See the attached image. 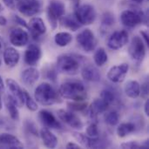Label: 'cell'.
<instances>
[{
	"label": "cell",
	"instance_id": "46",
	"mask_svg": "<svg viewBox=\"0 0 149 149\" xmlns=\"http://www.w3.org/2000/svg\"><path fill=\"white\" fill-rule=\"evenodd\" d=\"M4 90V85H3V81L2 77L0 76V91H3Z\"/></svg>",
	"mask_w": 149,
	"mask_h": 149
},
{
	"label": "cell",
	"instance_id": "30",
	"mask_svg": "<svg viewBox=\"0 0 149 149\" xmlns=\"http://www.w3.org/2000/svg\"><path fill=\"white\" fill-rule=\"evenodd\" d=\"M115 23L114 16L111 12H105L102 15L101 18V27L104 29H107L113 26Z\"/></svg>",
	"mask_w": 149,
	"mask_h": 149
},
{
	"label": "cell",
	"instance_id": "52",
	"mask_svg": "<svg viewBox=\"0 0 149 149\" xmlns=\"http://www.w3.org/2000/svg\"><path fill=\"white\" fill-rule=\"evenodd\" d=\"M16 1H17V2L18 3V2H20V1H22V0H16Z\"/></svg>",
	"mask_w": 149,
	"mask_h": 149
},
{
	"label": "cell",
	"instance_id": "5",
	"mask_svg": "<svg viewBox=\"0 0 149 149\" xmlns=\"http://www.w3.org/2000/svg\"><path fill=\"white\" fill-rule=\"evenodd\" d=\"M128 53L131 58L138 65L142 63L146 56V46L141 37L135 36L132 38L128 48Z\"/></svg>",
	"mask_w": 149,
	"mask_h": 149
},
{
	"label": "cell",
	"instance_id": "38",
	"mask_svg": "<svg viewBox=\"0 0 149 149\" xmlns=\"http://www.w3.org/2000/svg\"><path fill=\"white\" fill-rule=\"evenodd\" d=\"M142 98L144 99H148V81H146L143 85H141V94Z\"/></svg>",
	"mask_w": 149,
	"mask_h": 149
},
{
	"label": "cell",
	"instance_id": "15",
	"mask_svg": "<svg viewBox=\"0 0 149 149\" xmlns=\"http://www.w3.org/2000/svg\"><path fill=\"white\" fill-rule=\"evenodd\" d=\"M29 41L28 33L22 28H14L10 32V42L17 47H23L26 45Z\"/></svg>",
	"mask_w": 149,
	"mask_h": 149
},
{
	"label": "cell",
	"instance_id": "48",
	"mask_svg": "<svg viewBox=\"0 0 149 149\" xmlns=\"http://www.w3.org/2000/svg\"><path fill=\"white\" fill-rule=\"evenodd\" d=\"M3 48V41L2 39V38L0 37V51Z\"/></svg>",
	"mask_w": 149,
	"mask_h": 149
},
{
	"label": "cell",
	"instance_id": "18",
	"mask_svg": "<svg viewBox=\"0 0 149 149\" xmlns=\"http://www.w3.org/2000/svg\"><path fill=\"white\" fill-rule=\"evenodd\" d=\"M0 148L10 149L24 148V145L14 135L9 134H0Z\"/></svg>",
	"mask_w": 149,
	"mask_h": 149
},
{
	"label": "cell",
	"instance_id": "1",
	"mask_svg": "<svg viewBox=\"0 0 149 149\" xmlns=\"http://www.w3.org/2000/svg\"><path fill=\"white\" fill-rule=\"evenodd\" d=\"M58 94L63 99L73 101H84L87 97L85 86L78 80H69L62 83L58 89Z\"/></svg>",
	"mask_w": 149,
	"mask_h": 149
},
{
	"label": "cell",
	"instance_id": "42",
	"mask_svg": "<svg viewBox=\"0 0 149 149\" xmlns=\"http://www.w3.org/2000/svg\"><path fill=\"white\" fill-rule=\"evenodd\" d=\"M66 148L67 149H80L81 147L78 144H75V143H72V142H69L67 145H66Z\"/></svg>",
	"mask_w": 149,
	"mask_h": 149
},
{
	"label": "cell",
	"instance_id": "27",
	"mask_svg": "<svg viewBox=\"0 0 149 149\" xmlns=\"http://www.w3.org/2000/svg\"><path fill=\"white\" fill-rule=\"evenodd\" d=\"M72 40V36L71 33L66 32V31H62L58 32L55 35L54 37V41L57 45L60 47H65L68 45Z\"/></svg>",
	"mask_w": 149,
	"mask_h": 149
},
{
	"label": "cell",
	"instance_id": "14",
	"mask_svg": "<svg viewBox=\"0 0 149 149\" xmlns=\"http://www.w3.org/2000/svg\"><path fill=\"white\" fill-rule=\"evenodd\" d=\"M42 56V52L38 45L31 44L28 46L24 52V63L30 66L36 65L40 60Z\"/></svg>",
	"mask_w": 149,
	"mask_h": 149
},
{
	"label": "cell",
	"instance_id": "34",
	"mask_svg": "<svg viewBox=\"0 0 149 149\" xmlns=\"http://www.w3.org/2000/svg\"><path fill=\"white\" fill-rule=\"evenodd\" d=\"M86 135L90 138H99L100 132L97 122H92L86 128Z\"/></svg>",
	"mask_w": 149,
	"mask_h": 149
},
{
	"label": "cell",
	"instance_id": "4",
	"mask_svg": "<svg viewBox=\"0 0 149 149\" xmlns=\"http://www.w3.org/2000/svg\"><path fill=\"white\" fill-rule=\"evenodd\" d=\"M74 16L81 25H89L96 20L97 13L91 4H82L75 8Z\"/></svg>",
	"mask_w": 149,
	"mask_h": 149
},
{
	"label": "cell",
	"instance_id": "10",
	"mask_svg": "<svg viewBox=\"0 0 149 149\" xmlns=\"http://www.w3.org/2000/svg\"><path fill=\"white\" fill-rule=\"evenodd\" d=\"M17 10L26 17L35 16L40 12L41 3L38 0H22L17 3Z\"/></svg>",
	"mask_w": 149,
	"mask_h": 149
},
{
	"label": "cell",
	"instance_id": "50",
	"mask_svg": "<svg viewBox=\"0 0 149 149\" xmlns=\"http://www.w3.org/2000/svg\"><path fill=\"white\" fill-rule=\"evenodd\" d=\"M3 7L2 3H0V12H1V11H3Z\"/></svg>",
	"mask_w": 149,
	"mask_h": 149
},
{
	"label": "cell",
	"instance_id": "32",
	"mask_svg": "<svg viewBox=\"0 0 149 149\" xmlns=\"http://www.w3.org/2000/svg\"><path fill=\"white\" fill-rule=\"evenodd\" d=\"M120 116L117 112H110L105 115V121L107 125L111 127H114L119 123Z\"/></svg>",
	"mask_w": 149,
	"mask_h": 149
},
{
	"label": "cell",
	"instance_id": "16",
	"mask_svg": "<svg viewBox=\"0 0 149 149\" xmlns=\"http://www.w3.org/2000/svg\"><path fill=\"white\" fill-rule=\"evenodd\" d=\"M27 28L30 30L31 36L33 37L34 39L38 38L42 35H44L46 32V25L44 23L43 19L38 17H32L29 23Z\"/></svg>",
	"mask_w": 149,
	"mask_h": 149
},
{
	"label": "cell",
	"instance_id": "43",
	"mask_svg": "<svg viewBox=\"0 0 149 149\" xmlns=\"http://www.w3.org/2000/svg\"><path fill=\"white\" fill-rule=\"evenodd\" d=\"M47 78L49 79H52L53 81H55V79H56V73L54 71H49L48 72V74H47Z\"/></svg>",
	"mask_w": 149,
	"mask_h": 149
},
{
	"label": "cell",
	"instance_id": "8",
	"mask_svg": "<svg viewBox=\"0 0 149 149\" xmlns=\"http://www.w3.org/2000/svg\"><path fill=\"white\" fill-rule=\"evenodd\" d=\"M77 42L80 45V47L86 52H91L94 51L97 45V39L93 34V32L90 29H85L80 31L77 38Z\"/></svg>",
	"mask_w": 149,
	"mask_h": 149
},
{
	"label": "cell",
	"instance_id": "44",
	"mask_svg": "<svg viewBox=\"0 0 149 149\" xmlns=\"http://www.w3.org/2000/svg\"><path fill=\"white\" fill-rule=\"evenodd\" d=\"M144 111H145V114L147 116H149V100L148 99L144 104Z\"/></svg>",
	"mask_w": 149,
	"mask_h": 149
},
{
	"label": "cell",
	"instance_id": "49",
	"mask_svg": "<svg viewBox=\"0 0 149 149\" xmlns=\"http://www.w3.org/2000/svg\"><path fill=\"white\" fill-rule=\"evenodd\" d=\"M133 2H134V3H142V2H144L145 0H132Z\"/></svg>",
	"mask_w": 149,
	"mask_h": 149
},
{
	"label": "cell",
	"instance_id": "9",
	"mask_svg": "<svg viewBox=\"0 0 149 149\" xmlns=\"http://www.w3.org/2000/svg\"><path fill=\"white\" fill-rule=\"evenodd\" d=\"M128 32L125 30L116 31L111 34L107 40V46L111 50H119L128 43Z\"/></svg>",
	"mask_w": 149,
	"mask_h": 149
},
{
	"label": "cell",
	"instance_id": "3",
	"mask_svg": "<svg viewBox=\"0 0 149 149\" xmlns=\"http://www.w3.org/2000/svg\"><path fill=\"white\" fill-rule=\"evenodd\" d=\"M56 65L58 72L67 75L77 74L80 68L79 60L77 58L68 54H63L58 56Z\"/></svg>",
	"mask_w": 149,
	"mask_h": 149
},
{
	"label": "cell",
	"instance_id": "26",
	"mask_svg": "<svg viewBox=\"0 0 149 149\" xmlns=\"http://www.w3.org/2000/svg\"><path fill=\"white\" fill-rule=\"evenodd\" d=\"M60 24L63 27L69 29L72 31H76L81 27V24L79 23V21L75 17V16H72V15L61 17Z\"/></svg>",
	"mask_w": 149,
	"mask_h": 149
},
{
	"label": "cell",
	"instance_id": "39",
	"mask_svg": "<svg viewBox=\"0 0 149 149\" xmlns=\"http://www.w3.org/2000/svg\"><path fill=\"white\" fill-rule=\"evenodd\" d=\"M13 20H14L17 24H18L19 25H21V26H23V27H24V28H27V26H28L27 23H26L21 17H19V16H17V15H14V16H13Z\"/></svg>",
	"mask_w": 149,
	"mask_h": 149
},
{
	"label": "cell",
	"instance_id": "53",
	"mask_svg": "<svg viewBox=\"0 0 149 149\" xmlns=\"http://www.w3.org/2000/svg\"><path fill=\"white\" fill-rule=\"evenodd\" d=\"M0 65H1V59H0Z\"/></svg>",
	"mask_w": 149,
	"mask_h": 149
},
{
	"label": "cell",
	"instance_id": "12",
	"mask_svg": "<svg viewBox=\"0 0 149 149\" xmlns=\"http://www.w3.org/2000/svg\"><path fill=\"white\" fill-rule=\"evenodd\" d=\"M57 114H58V117L59 118V120H61L64 123L68 125L70 127L77 129V130H80L83 128V126H84L83 122L72 112L59 109V110H58Z\"/></svg>",
	"mask_w": 149,
	"mask_h": 149
},
{
	"label": "cell",
	"instance_id": "24",
	"mask_svg": "<svg viewBox=\"0 0 149 149\" xmlns=\"http://www.w3.org/2000/svg\"><path fill=\"white\" fill-rule=\"evenodd\" d=\"M5 106L10 113V118L13 120H19V112H18V105L16 100L12 97V95H8L5 99Z\"/></svg>",
	"mask_w": 149,
	"mask_h": 149
},
{
	"label": "cell",
	"instance_id": "7",
	"mask_svg": "<svg viewBox=\"0 0 149 149\" xmlns=\"http://www.w3.org/2000/svg\"><path fill=\"white\" fill-rule=\"evenodd\" d=\"M147 16L142 12V10H125L121 12L120 16V22L123 25L127 27H135L141 24L144 21V18Z\"/></svg>",
	"mask_w": 149,
	"mask_h": 149
},
{
	"label": "cell",
	"instance_id": "20",
	"mask_svg": "<svg viewBox=\"0 0 149 149\" xmlns=\"http://www.w3.org/2000/svg\"><path fill=\"white\" fill-rule=\"evenodd\" d=\"M3 61L4 64L9 66V67H14L17 65L19 58H20V55L19 52L13 47H7L4 51H3Z\"/></svg>",
	"mask_w": 149,
	"mask_h": 149
},
{
	"label": "cell",
	"instance_id": "47",
	"mask_svg": "<svg viewBox=\"0 0 149 149\" xmlns=\"http://www.w3.org/2000/svg\"><path fill=\"white\" fill-rule=\"evenodd\" d=\"M72 3H73V4H74L75 8L78 7V6L79 5V0H72Z\"/></svg>",
	"mask_w": 149,
	"mask_h": 149
},
{
	"label": "cell",
	"instance_id": "19",
	"mask_svg": "<svg viewBox=\"0 0 149 149\" xmlns=\"http://www.w3.org/2000/svg\"><path fill=\"white\" fill-rule=\"evenodd\" d=\"M40 73L38 69L30 67L28 69H25L21 75V80L22 82L27 86H32L39 79Z\"/></svg>",
	"mask_w": 149,
	"mask_h": 149
},
{
	"label": "cell",
	"instance_id": "25",
	"mask_svg": "<svg viewBox=\"0 0 149 149\" xmlns=\"http://www.w3.org/2000/svg\"><path fill=\"white\" fill-rule=\"evenodd\" d=\"M125 93L130 99H137L141 94V85L136 80H129L125 86Z\"/></svg>",
	"mask_w": 149,
	"mask_h": 149
},
{
	"label": "cell",
	"instance_id": "17",
	"mask_svg": "<svg viewBox=\"0 0 149 149\" xmlns=\"http://www.w3.org/2000/svg\"><path fill=\"white\" fill-rule=\"evenodd\" d=\"M6 86H8L9 90L11 93L12 97L16 100L19 107H22L24 104V90L19 86V85L12 79H6Z\"/></svg>",
	"mask_w": 149,
	"mask_h": 149
},
{
	"label": "cell",
	"instance_id": "11",
	"mask_svg": "<svg viewBox=\"0 0 149 149\" xmlns=\"http://www.w3.org/2000/svg\"><path fill=\"white\" fill-rule=\"evenodd\" d=\"M129 70V65L123 63L110 68L107 72V79L113 83H120L124 81Z\"/></svg>",
	"mask_w": 149,
	"mask_h": 149
},
{
	"label": "cell",
	"instance_id": "28",
	"mask_svg": "<svg viewBox=\"0 0 149 149\" xmlns=\"http://www.w3.org/2000/svg\"><path fill=\"white\" fill-rule=\"evenodd\" d=\"M135 131V125L132 122H127V123H121L117 127V135L120 138H124L129 134H132Z\"/></svg>",
	"mask_w": 149,
	"mask_h": 149
},
{
	"label": "cell",
	"instance_id": "31",
	"mask_svg": "<svg viewBox=\"0 0 149 149\" xmlns=\"http://www.w3.org/2000/svg\"><path fill=\"white\" fill-rule=\"evenodd\" d=\"M24 90V104L26 105L27 108L31 111V112H35L38 110V104L36 103V101L31 98V96L29 94V93L23 89Z\"/></svg>",
	"mask_w": 149,
	"mask_h": 149
},
{
	"label": "cell",
	"instance_id": "33",
	"mask_svg": "<svg viewBox=\"0 0 149 149\" xmlns=\"http://www.w3.org/2000/svg\"><path fill=\"white\" fill-rule=\"evenodd\" d=\"M100 99H102L105 102H107L110 106L115 100V94L111 90L105 89V90L101 91V93H100Z\"/></svg>",
	"mask_w": 149,
	"mask_h": 149
},
{
	"label": "cell",
	"instance_id": "40",
	"mask_svg": "<svg viewBox=\"0 0 149 149\" xmlns=\"http://www.w3.org/2000/svg\"><path fill=\"white\" fill-rule=\"evenodd\" d=\"M3 2V3L10 9L11 10H14L15 7H16V4H15V1L14 0H2Z\"/></svg>",
	"mask_w": 149,
	"mask_h": 149
},
{
	"label": "cell",
	"instance_id": "29",
	"mask_svg": "<svg viewBox=\"0 0 149 149\" xmlns=\"http://www.w3.org/2000/svg\"><path fill=\"white\" fill-rule=\"evenodd\" d=\"M93 59H94V63L96 64V65L98 66L104 65L108 60V56H107L106 50L102 47L97 49V51L95 52L93 55Z\"/></svg>",
	"mask_w": 149,
	"mask_h": 149
},
{
	"label": "cell",
	"instance_id": "35",
	"mask_svg": "<svg viewBox=\"0 0 149 149\" xmlns=\"http://www.w3.org/2000/svg\"><path fill=\"white\" fill-rule=\"evenodd\" d=\"M67 105L69 108L73 111H83L86 108L87 106V104L83 101H74L72 103H68Z\"/></svg>",
	"mask_w": 149,
	"mask_h": 149
},
{
	"label": "cell",
	"instance_id": "37",
	"mask_svg": "<svg viewBox=\"0 0 149 149\" xmlns=\"http://www.w3.org/2000/svg\"><path fill=\"white\" fill-rule=\"evenodd\" d=\"M24 127H25V129L27 130V132L29 134H31L35 136L38 135V131H37V128H36L33 122H31V120H26L24 122Z\"/></svg>",
	"mask_w": 149,
	"mask_h": 149
},
{
	"label": "cell",
	"instance_id": "41",
	"mask_svg": "<svg viewBox=\"0 0 149 149\" xmlns=\"http://www.w3.org/2000/svg\"><path fill=\"white\" fill-rule=\"evenodd\" d=\"M141 38H142V39H144L145 44L148 46L149 38H148V31H141Z\"/></svg>",
	"mask_w": 149,
	"mask_h": 149
},
{
	"label": "cell",
	"instance_id": "51",
	"mask_svg": "<svg viewBox=\"0 0 149 149\" xmlns=\"http://www.w3.org/2000/svg\"><path fill=\"white\" fill-rule=\"evenodd\" d=\"M2 109V100H1V97H0V110Z\"/></svg>",
	"mask_w": 149,
	"mask_h": 149
},
{
	"label": "cell",
	"instance_id": "45",
	"mask_svg": "<svg viewBox=\"0 0 149 149\" xmlns=\"http://www.w3.org/2000/svg\"><path fill=\"white\" fill-rule=\"evenodd\" d=\"M7 24V19L3 16H0V26H4Z\"/></svg>",
	"mask_w": 149,
	"mask_h": 149
},
{
	"label": "cell",
	"instance_id": "13",
	"mask_svg": "<svg viewBox=\"0 0 149 149\" xmlns=\"http://www.w3.org/2000/svg\"><path fill=\"white\" fill-rule=\"evenodd\" d=\"M38 119L40 122L46 127L51 129L61 130L63 128L61 123L57 120V118L47 110H41L38 113Z\"/></svg>",
	"mask_w": 149,
	"mask_h": 149
},
{
	"label": "cell",
	"instance_id": "36",
	"mask_svg": "<svg viewBox=\"0 0 149 149\" xmlns=\"http://www.w3.org/2000/svg\"><path fill=\"white\" fill-rule=\"evenodd\" d=\"M120 148H121L125 149H139V148H145L143 147V145H141L139 144L137 141H128V142H124L120 145Z\"/></svg>",
	"mask_w": 149,
	"mask_h": 149
},
{
	"label": "cell",
	"instance_id": "22",
	"mask_svg": "<svg viewBox=\"0 0 149 149\" xmlns=\"http://www.w3.org/2000/svg\"><path fill=\"white\" fill-rule=\"evenodd\" d=\"M81 75L85 80L90 81V82H98L101 79L100 71L95 66H93L92 65H86L82 69Z\"/></svg>",
	"mask_w": 149,
	"mask_h": 149
},
{
	"label": "cell",
	"instance_id": "21",
	"mask_svg": "<svg viewBox=\"0 0 149 149\" xmlns=\"http://www.w3.org/2000/svg\"><path fill=\"white\" fill-rule=\"evenodd\" d=\"M109 105L105 102L102 99H96L90 106L89 108V115L91 117L92 120H96L97 115L105 113L107 108H108Z\"/></svg>",
	"mask_w": 149,
	"mask_h": 149
},
{
	"label": "cell",
	"instance_id": "6",
	"mask_svg": "<svg viewBox=\"0 0 149 149\" xmlns=\"http://www.w3.org/2000/svg\"><path fill=\"white\" fill-rule=\"evenodd\" d=\"M65 6L61 1H52L47 7V17L52 30L58 25V20L65 15Z\"/></svg>",
	"mask_w": 149,
	"mask_h": 149
},
{
	"label": "cell",
	"instance_id": "2",
	"mask_svg": "<svg viewBox=\"0 0 149 149\" xmlns=\"http://www.w3.org/2000/svg\"><path fill=\"white\" fill-rule=\"evenodd\" d=\"M58 95L59 94L55 91V89L46 82L38 86L34 93V97L37 102L45 107H49L60 102Z\"/></svg>",
	"mask_w": 149,
	"mask_h": 149
},
{
	"label": "cell",
	"instance_id": "23",
	"mask_svg": "<svg viewBox=\"0 0 149 149\" xmlns=\"http://www.w3.org/2000/svg\"><path fill=\"white\" fill-rule=\"evenodd\" d=\"M40 138L43 144L48 148H55L58 146V138L48 128H42L40 130Z\"/></svg>",
	"mask_w": 149,
	"mask_h": 149
}]
</instances>
